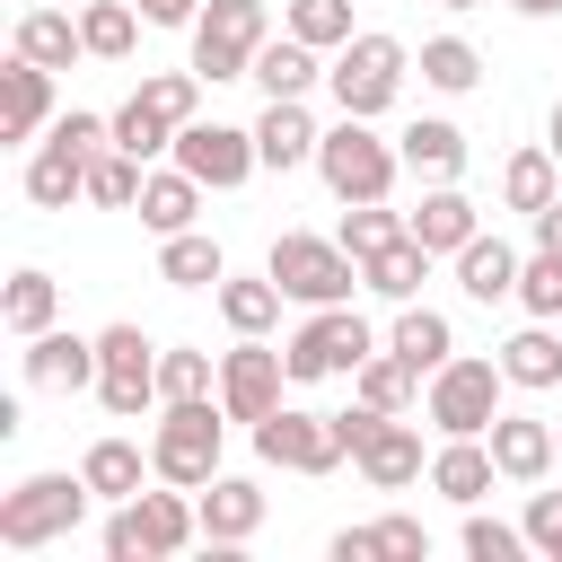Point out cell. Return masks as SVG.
<instances>
[{
    "label": "cell",
    "mask_w": 562,
    "mask_h": 562,
    "mask_svg": "<svg viewBox=\"0 0 562 562\" xmlns=\"http://www.w3.org/2000/svg\"><path fill=\"white\" fill-rule=\"evenodd\" d=\"M167 158H176L184 176H202L211 193H237V184L263 167V149H255V123H202V114L176 132V149H167Z\"/></svg>",
    "instance_id": "7c38bea8"
},
{
    "label": "cell",
    "mask_w": 562,
    "mask_h": 562,
    "mask_svg": "<svg viewBox=\"0 0 562 562\" xmlns=\"http://www.w3.org/2000/svg\"><path fill=\"white\" fill-rule=\"evenodd\" d=\"M518 527H527V544H536V553H544V562H562V492H536V501H527V518H518Z\"/></svg>",
    "instance_id": "7dc6e473"
},
{
    "label": "cell",
    "mask_w": 562,
    "mask_h": 562,
    "mask_svg": "<svg viewBox=\"0 0 562 562\" xmlns=\"http://www.w3.org/2000/svg\"><path fill=\"white\" fill-rule=\"evenodd\" d=\"M140 0H79V35H88V61H132L140 44Z\"/></svg>",
    "instance_id": "1f68e13d"
},
{
    "label": "cell",
    "mask_w": 562,
    "mask_h": 562,
    "mask_svg": "<svg viewBox=\"0 0 562 562\" xmlns=\"http://www.w3.org/2000/svg\"><path fill=\"white\" fill-rule=\"evenodd\" d=\"M184 35H193V70L220 88V79H246L255 70V53L272 35V9L263 0H202V18Z\"/></svg>",
    "instance_id": "9c48e42d"
},
{
    "label": "cell",
    "mask_w": 562,
    "mask_h": 562,
    "mask_svg": "<svg viewBox=\"0 0 562 562\" xmlns=\"http://www.w3.org/2000/svg\"><path fill=\"white\" fill-rule=\"evenodd\" d=\"M334 237L369 263V255H386V246L404 237V211H386V202H342V228H334Z\"/></svg>",
    "instance_id": "7bdbcfd3"
},
{
    "label": "cell",
    "mask_w": 562,
    "mask_h": 562,
    "mask_svg": "<svg viewBox=\"0 0 562 562\" xmlns=\"http://www.w3.org/2000/svg\"><path fill=\"white\" fill-rule=\"evenodd\" d=\"M518 18H562V0H509Z\"/></svg>",
    "instance_id": "f5cc1de1"
},
{
    "label": "cell",
    "mask_w": 562,
    "mask_h": 562,
    "mask_svg": "<svg viewBox=\"0 0 562 562\" xmlns=\"http://www.w3.org/2000/svg\"><path fill=\"white\" fill-rule=\"evenodd\" d=\"M351 465H360V483H369V492H404V483H422V474H430L422 430H413L404 413H378V430L351 448Z\"/></svg>",
    "instance_id": "5bb4252c"
},
{
    "label": "cell",
    "mask_w": 562,
    "mask_h": 562,
    "mask_svg": "<svg viewBox=\"0 0 562 562\" xmlns=\"http://www.w3.org/2000/svg\"><path fill=\"white\" fill-rule=\"evenodd\" d=\"M386 351L413 369V378H439L448 360H457V325L439 316V307H422V299H404L395 307V325H386Z\"/></svg>",
    "instance_id": "44dd1931"
},
{
    "label": "cell",
    "mask_w": 562,
    "mask_h": 562,
    "mask_svg": "<svg viewBox=\"0 0 562 562\" xmlns=\"http://www.w3.org/2000/svg\"><path fill=\"white\" fill-rule=\"evenodd\" d=\"M88 501H97L88 474H26V483L0 492V544L9 553H44L88 518Z\"/></svg>",
    "instance_id": "8992f818"
},
{
    "label": "cell",
    "mask_w": 562,
    "mask_h": 562,
    "mask_svg": "<svg viewBox=\"0 0 562 562\" xmlns=\"http://www.w3.org/2000/svg\"><path fill=\"white\" fill-rule=\"evenodd\" d=\"M457 544H465V562H518V553H536V544H527V527H509V518H483V501L465 509Z\"/></svg>",
    "instance_id": "ee69618b"
},
{
    "label": "cell",
    "mask_w": 562,
    "mask_h": 562,
    "mask_svg": "<svg viewBox=\"0 0 562 562\" xmlns=\"http://www.w3.org/2000/svg\"><path fill=\"white\" fill-rule=\"evenodd\" d=\"M202 536V509L184 501V483H167V492H132V501H114V518H105V562H176L184 544Z\"/></svg>",
    "instance_id": "7a4b0ae2"
},
{
    "label": "cell",
    "mask_w": 562,
    "mask_h": 562,
    "mask_svg": "<svg viewBox=\"0 0 562 562\" xmlns=\"http://www.w3.org/2000/svg\"><path fill=\"white\" fill-rule=\"evenodd\" d=\"M246 79H255L263 97H307V88L325 79V53H316V44H299V35L281 26V35H263V53H255V70H246Z\"/></svg>",
    "instance_id": "4316f807"
},
{
    "label": "cell",
    "mask_w": 562,
    "mask_h": 562,
    "mask_svg": "<svg viewBox=\"0 0 562 562\" xmlns=\"http://www.w3.org/2000/svg\"><path fill=\"white\" fill-rule=\"evenodd\" d=\"M439 9H483V0H439Z\"/></svg>",
    "instance_id": "db71d44e"
},
{
    "label": "cell",
    "mask_w": 562,
    "mask_h": 562,
    "mask_svg": "<svg viewBox=\"0 0 562 562\" xmlns=\"http://www.w3.org/2000/svg\"><path fill=\"white\" fill-rule=\"evenodd\" d=\"M211 299H220L228 334H272V325H281V299H290V290H281L272 272H228V281H220Z\"/></svg>",
    "instance_id": "4dcf8cb0"
},
{
    "label": "cell",
    "mask_w": 562,
    "mask_h": 562,
    "mask_svg": "<svg viewBox=\"0 0 562 562\" xmlns=\"http://www.w3.org/2000/svg\"><path fill=\"white\" fill-rule=\"evenodd\" d=\"M53 316H61V281H53V272H35V263H26V272H9V290H0V325H9L18 342H35Z\"/></svg>",
    "instance_id": "836d02e7"
},
{
    "label": "cell",
    "mask_w": 562,
    "mask_h": 562,
    "mask_svg": "<svg viewBox=\"0 0 562 562\" xmlns=\"http://www.w3.org/2000/svg\"><path fill=\"white\" fill-rule=\"evenodd\" d=\"M404 70H413V53H404L395 35H351L342 53H325V88H334V105H342V114H369V123L404 97Z\"/></svg>",
    "instance_id": "ba28073f"
},
{
    "label": "cell",
    "mask_w": 562,
    "mask_h": 562,
    "mask_svg": "<svg viewBox=\"0 0 562 562\" xmlns=\"http://www.w3.org/2000/svg\"><path fill=\"white\" fill-rule=\"evenodd\" d=\"M281 386H290V360L263 342V334H237V351H220V404H228V422H263V413H281Z\"/></svg>",
    "instance_id": "4fadbf2b"
},
{
    "label": "cell",
    "mask_w": 562,
    "mask_h": 562,
    "mask_svg": "<svg viewBox=\"0 0 562 562\" xmlns=\"http://www.w3.org/2000/svg\"><path fill=\"white\" fill-rule=\"evenodd\" d=\"M79 474H88V492H97V501H132L140 483H158V465H149L132 439H97V448L79 457Z\"/></svg>",
    "instance_id": "e575fe53"
},
{
    "label": "cell",
    "mask_w": 562,
    "mask_h": 562,
    "mask_svg": "<svg viewBox=\"0 0 562 562\" xmlns=\"http://www.w3.org/2000/svg\"><path fill=\"white\" fill-rule=\"evenodd\" d=\"M483 439H492L501 483H544V474L562 465V439H553V422H536V413H509V404H501V422H492Z\"/></svg>",
    "instance_id": "2e32d148"
},
{
    "label": "cell",
    "mask_w": 562,
    "mask_h": 562,
    "mask_svg": "<svg viewBox=\"0 0 562 562\" xmlns=\"http://www.w3.org/2000/svg\"><path fill=\"white\" fill-rule=\"evenodd\" d=\"M518 307L544 316V325H562V255H553V246H536V255L518 263Z\"/></svg>",
    "instance_id": "f6af8a7d"
},
{
    "label": "cell",
    "mask_w": 562,
    "mask_h": 562,
    "mask_svg": "<svg viewBox=\"0 0 562 562\" xmlns=\"http://www.w3.org/2000/svg\"><path fill=\"white\" fill-rule=\"evenodd\" d=\"M422 281H430V246L404 228L386 255H369V290L386 299V307H404V299H422Z\"/></svg>",
    "instance_id": "d590c367"
},
{
    "label": "cell",
    "mask_w": 562,
    "mask_h": 562,
    "mask_svg": "<svg viewBox=\"0 0 562 562\" xmlns=\"http://www.w3.org/2000/svg\"><path fill=\"white\" fill-rule=\"evenodd\" d=\"M26 202L35 211H70V202H88V158L79 149H61V140H35V158H26Z\"/></svg>",
    "instance_id": "83f0119b"
},
{
    "label": "cell",
    "mask_w": 562,
    "mask_h": 562,
    "mask_svg": "<svg viewBox=\"0 0 562 562\" xmlns=\"http://www.w3.org/2000/svg\"><path fill=\"white\" fill-rule=\"evenodd\" d=\"M351 9H360V0H281V26H290L299 44H316V53H342V44L360 35Z\"/></svg>",
    "instance_id": "74e56055"
},
{
    "label": "cell",
    "mask_w": 562,
    "mask_h": 562,
    "mask_svg": "<svg viewBox=\"0 0 562 562\" xmlns=\"http://www.w3.org/2000/svg\"><path fill=\"white\" fill-rule=\"evenodd\" d=\"M422 88H439V97H474V88H483V53H474L465 35H430V44H422Z\"/></svg>",
    "instance_id": "8d00e7d4"
},
{
    "label": "cell",
    "mask_w": 562,
    "mask_h": 562,
    "mask_svg": "<svg viewBox=\"0 0 562 562\" xmlns=\"http://www.w3.org/2000/svg\"><path fill=\"white\" fill-rule=\"evenodd\" d=\"M158 281H176V290H220V281H228V255H220V237H202V228H176V237H158Z\"/></svg>",
    "instance_id": "f546056e"
},
{
    "label": "cell",
    "mask_w": 562,
    "mask_h": 562,
    "mask_svg": "<svg viewBox=\"0 0 562 562\" xmlns=\"http://www.w3.org/2000/svg\"><path fill=\"white\" fill-rule=\"evenodd\" d=\"M202 193H211L202 176H184V167H149L132 211H140V228H149V237H176V228H193V220H202Z\"/></svg>",
    "instance_id": "cb8c5ba5"
},
{
    "label": "cell",
    "mask_w": 562,
    "mask_h": 562,
    "mask_svg": "<svg viewBox=\"0 0 562 562\" xmlns=\"http://www.w3.org/2000/svg\"><path fill=\"white\" fill-rule=\"evenodd\" d=\"M518 263H527V255H518L509 237H483V228H474V237L457 246V290H465L474 307H501V299H518Z\"/></svg>",
    "instance_id": "603a6c76"
},
{
    "label": "cell",
    "mask_w": 562,
    "mask_h": 562,
    "mask_svg": "<svg viewBox=\"0 0 562 562\" xmlns=\"http://www.w3.org/2000/svg\"><path fill=\"white\" fill-rule=\"evenodd\" d=\"M140 176H149V158H132V149H97V167H88V202H97V211H132V202H140Z\"/></svg>",
    "instance_id": "b9f144b4"
},
{
    "label": "cell",
    "mask_w": 562,
    "mask_h": 562,
    "mask_svg": "<svg viewBox=\"0 0 562 562\" xmlns=\"http://www.w3.org/2000/svg\"><path fill=\"white\" fill-rule=\"evenodd\" d=\"M536 246H553V255H562V193L536 211Z\"/></svg>",
    "instance_id": "f907efd6"
},
{
    "label": "cell",
    "mask_w": 562,
    "mask_h": 562,
    "mask_svg": "<svg viewBox=\"0 0 562 562\" xmlns=\"http://www.w3.org/2000/svg\"><path fill=\"white\" fill-rule=\"evenodd\" d=\"M193 509H202V544H220V553H237L255 527H263V483L255 474H211L202 492H193Z\"/></svg>",
    "instance_id": "9a60e30c"
},
{
    "label": "cell",
    "mask_w": 562,
    "mask_h": 562,
    "mask_svg": "<svg viewBox=\"0 0 562 562\" xmlns=\"http://www.w3.org/2000/svg\"><path fill=\"white\" fill-rule=\"evenodd\" d=\"M369 536H378V553H386V562H430V527H422V518H404V509H386Z\"/></svg>",
    "instance_id": "bcb514c9"
},
{
    "label": "cell",
    "mask_w": 562,
    "mask_h": 562,
    "mask_svg": "<svg viewBox=\"0 0 562 562\" xmlns=\"http://www.w3.org/2000/svg\"><path fill=\"white\" fill-rule=\"evenodd\" d=\"M553 193H562V158H553L544 140H536V149H509V158H501V202H509V211H527V220H536V211H544Z\"/></svg>",
    "instance_id": "d6a6232c"
},
{
    "label": "cell",
    "mask_w": 562,
    "mask_h": 562,
    "mask_svg": "<svg viewBox=\"0 0 562 562\" xmlns=\"http://www.w3.org/2000/svg\"><path fill=\"white\" fill-rule=\"evenodd\" d=\"M316 114H307V97H263V114H255V149H263V167L272 176H290V167H316Z\"/></svg>",
    "instance_id": "d6986e66"
},
{
    "label": "cell",
    "mask_w": 562,
    "mask_h": 562,
    "mask_svg": "<svg viewBox=\"0 0 562 562\" xmlns=\"http://www.w3.org/2000/svg\"><path fill=\"white\" fill-rule=\"evenodd\" d=\"M26 386H35V395H79V386H97V334L44 325V334L26 342Z\"/></svg>",
    "instance_id": "e0dca14e"
},
{
    "label": "cell",
    "mask_w": 562,
    "mask_h": 562,
    "mask_svg": "<svg viewBox=\"0 0 562 562\" xmlns=\"http://www.w3.org/2000/svg\"><path fill=\"white\" fill-rule=\"evenodd\" d=\"M553 439H562V430H553Z\"/></svg>",
    "instance_id": "9f6ffc18"
},
{
    "label": "cell",
    "mask_w": 562,
    "mask_h": 562,
    "mask_svg": "<svg viewBox=\"0 0 562 562\" xmlns=\"http://www.w3.org/2000/svg\"><path fill=\"white\" fill-rule=\"evenodd\" d=\"M263 272H272L299 307H342L351 290H369V263H360L342 237H307V228H281L272 255H263Z\"/></svg>",
    "instance_id": "3957f363"
},
{
    "label": "cell",
    "mask_w": 562,
    "mask_h": 562,
    "mask_svg": "<svg viewBox=\"0 0 562 562\" xmlns=\"http://www.w3.org/2000/svg\"><path fill=\"white\" fill-rule=\"evenodd\" d=\"M325 553H334V562H378V536H369V527H342Z\"/></svg>",
    "instance_id": "c3c4849f"
},
{
    "label": "cell",
    "mask_w": 562,
    "mask_h": 562,
    "mask_svg": "<svg viewBox=\"0 0 562 562\" xmlns=\"http://www.w3.org/2000/svg\"><path fill=\"white\" fill-rule=\"evenodd\" d=\"M501 369H509V386H527V395H544V386H562V325H544V316H527L509 342H501Z\"/></svg>",
    "instance_id": "f1b7e54d"
},
{
    "label": "cell",
    "mask_w": 562,
    "mask_h": 562,
    "mask_svg": "<svg viewBox=\"0 0 562 562\" xmlns=\"http://www.w3.org/2000/svg\"><path fill=\"white\" fill-rule=\"evenodd\" d=\"M316 176H325V193H334V202H386V193H395V176H404V149H395V140H378V123H369V114H342V123L316 140Z\"/></svg>",
    "instance_id": "5b68a950"
},
{
    "label": "cell",
    "mask_w": 562,
    "mask_h": 562,
    "mask_svg": "<svg viewBox=\"0 0 562 562\" xmlns=\"http://www.w3.org/2000/svg\"><path fill=\"white\" fill-rule=\"evenodd\" d=\"M351 395H360V404H378V413H404V404L422 395V378H413V369H404V360H395V351L378 342V351H369V360L351 369Z\"/></svg>",
    "instance_id": "ab89813d"
},
{
    "label": "cell",
    "mask_w": 562,
    "mask_h": 562,
    "mask_svg": "<svg viewBox=\"0 0 562 562\" xmlns=\"http://www.w3.org/2000/svg\"><path fill=\"white\" fill-rule=\"evenodd\" d=\"M184 395H220V360L193 342H167L158 351V404H184Z\"/></svg>",
    "instance_id": "60d3db41"
},
{
    "label": "cell",
    "mask_w": 562,
    "mask_h": 562,
    "mask_svg": "<svg viewBox=\"0 0 562 562\" xmlns=\"http://www.w3.org/2000/svg\"><path fill=\"white\" fill-rule=\"evenodd\" d=\"M114 149H132V158H158V149H176V114L167 105H149L140 88L114 105Z\"/></svg>",
    "instance_id": "f35d334b"
},
{
    "label": "cell",
    "mask_w": 562,
    "mask_h": 562,
    "mask_svg": "<svg viewBox=\"0 0 562 562\" xmlns=\"http://www.w3.org/2000/svg\"><path fill=\"white\" fill-rule=\"evenodd\" d=\"M404 228H413V237H422L430 255H457V246H465V237L483 228V211H474V202H465L457 184H422V202L404 211Z\"/></svg>",
    "instance_id": "484cf974"
},
{
    "label": "cell",
    "mask_w": 562,
    "mask_h": 562,
    "mask_svg": "<svg viewBox=\"0 0 562 562\" xmlns=\"http://www.w3.org/2000/svg\"><path fill=\"white\" fill-rule=\"evenodd\" d=\"M544 149L562 158V97H553V114H544Z\"/></svg>",
    "instance_id": "816d5d0a"
},
{
    "label": "cell",
    "mask_w": 562,
    "mask_h": 562,
    "mask_svg": "<svg viewBox=\"0 0 562 562\" xmlns=\"http://www.w3.org/2000/svg\"><path fill=\"white\" fill-rule=\"evenodd\" d=\"M492 483H501V465H492V439H439V448H430V492H439V501L474 509Z\"/></svg>",
    "instance_id": "d4e9b609"
},
{
    "label": "cell",
    "mask_w": 562,
    "mask_h": 562,
    "mask_svg": "<svg viewBox=\"0 0 562 562\" xmlns=\"http://www.w3.org/2000/svg\"><path fill=\"white\" fill-rule=\"evenodd\" d=\"M501 395H509L501 351H492V360H483V351H457L439 378H422V413H430L439 439H483V430L501 422Z\"/></svg>",
    "instance_id": "277c9868"
},
{
    "label": "cell",
    "mask_w": 562,
    "mask_h": 562,
    "mask_svg": "<svg viewBox=\"0 0 562 562\" xmlns=\"http://www.w3.org/2000/svg\"><path fill=\"white\" fill-rule=\"evenodd\" d=\"M9 53L44 61V70H70V61H88L79 9H61V0H35V9H18V35H9Z\"/></svg>",
    "instance_id": "ffe728a7"
},
{
    "label": "cell",
    "mask_w": 562,
    "mask_h": 562,
    "mask_svg": "<svg viewBox=\"0 0 562 562\" xmlns=\"http://www.w3.org/2000/svg\"><path fill=\"white\" fill-rule=\"evenodd\" d=\"M378 342H386V334L342 299V307H307V325L281 342V360H290V378H299V386H316V378H351Z\"/></svg>",
    "instance_id": "52a82bcc"
},
{
    "label": "cell",
    "mask_w": 562,
    "mask_h": 562,
    "mask_svg": "<svg viewBox=\"0 0 562 562\" xmlns=\"http://www.w3.org/2000/svg\"><path fill=\"white\" fill-rule=\"evenodd\" d=\"M97 404L114 422H140L158 413V342L140 325H105L97 334Z\"/></svg>",
    "instance_id": "30bf717a"
},
{
    "label": "cell",
    "mask_w": 562,
    "mask_h": 562,
    "mask_svg": "<svg viewBox=\"0 0 562 562\" xmlns=\"http://www.w3.org/2000/svg\"><path fill=\"white\" fill-rule=\"evenodd\" d=\"M140 18H149V26H193L202 0H140Z\"/></svg>",
    "instance_id": "681fc988"
},
{
    "label": "cell",
    "mask_w": 562,
    "mask_h": 562,
    "mask_svg": "<svg viewBox=\"0 0 562 562\" xmlns=\"http://www.w3.org/2000/svg\"><path fill=\"white\" fill-rule=\"evenodd\" d=\"M255 457H263V465H281V474H334L351 448H342L334 413L281 404V413H263V422H255Z\"/></svg>",
    "instance_id": "8fae6325"
},
{
    "label": "cell",
    "mask_w": 562,
    "mask_h": 562,
    "mask_svg": "<svg viewBox=\"0 0 562 562\" xmlns=\"http://www.w3.org/2000/svg\"><path fill=\"white\" fill-rule=\"evenodd\" d=\"M35 132H53V70L9 53L0 61V140H35Z\"/></svg>",
    "instance_id": "ac0fdd59"
},
{
    "label": "cell",
    "mask_w": 562,
    "mask_h": 562,
    "mask_svg": "<svg viewBox=\"0 0 562 562\" xmlns=\"http://www.w3.org/2000/svg\"><path fill=\"white\" fill-rule=\"evenodd\" d=\"M61 9H79V0H61Z\"/></svg>",
    "instance_id": "11a10c76"
},
{
    "label": "cell",
    "mask_w": 562,
    "mask_h": 562,
    "mask_svg": "<svg viewBox=\"0 0 562 562\" xmlns=\"http://www.w3.org/2000/svg\"><path fill=\"white\" fill-rule=\"evenodd\" d=\"M220 448H228V404H220V395L158 404V430H149V465H158V483L202 492V483L220 474Z\"/></svg>",
    "instance_id": "6da1fadb"
},
{
    "label": "cell",
    "mask_w": 562,
    "mask_h": 562,
    "mask_svg": "<svg viewBox=\"0 0 562 562\" xmlns=\"http://www.w3.org/2000/svg\"><path fill=\"white\" fill-rule=\"evenodd\" d=\"M395 149H404V176H422V184H457L465 176V132L448 114H413L395 132Z\"/></svg>",
    "instance_id": "7402d4cb"
}]
</instances>
